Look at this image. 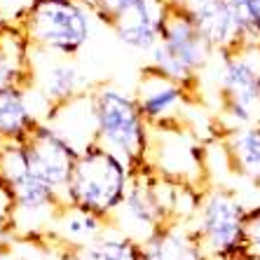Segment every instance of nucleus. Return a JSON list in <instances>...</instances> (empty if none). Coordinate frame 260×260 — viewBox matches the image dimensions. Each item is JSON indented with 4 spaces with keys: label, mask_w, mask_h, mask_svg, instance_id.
Wrapping results in <instances>:
<instances>
[{
    "label": "nucleus",
    "mask_w": 260,
    "mask_h": 260,
    "mask_svg": "<svg viewBox=\"0 0 260 260\" xmlns=\"http://www.w3.org/2000/svg\"><path fill=\"white\" fill-rule=\"evenodd\" d=\"M91 94L94 141L110 150L134 171L148 169L152 127L141 115L134 94L113 82H101Z\"/></svg>",
    "instance_id": "f257e3e1"
},
{
    "label": "nucleus",
    "mask_w": 260,
    "mask_h": 260,
    "mask_svg": "<svg viewBox=\"0 0 260 260\" xmlns=\"http://www.w3.org/2000/svg\"><path fill=\"white\" fill-rule=\"evenodd\" d=\"M134 174L132 167L94 141L80 150L71 181L61 192L63 204L110 220L127 200Z\"/></svg>",
    "instance_id": "f03ea898"
},
{
    "label": "nucleus",
    "mask_w": 260,
    "mask_h": 260,
    "mask_svg": "<svg viewBox=\"0 0 260 260\" xmlns=\"http://www.w3.org/2000/svg\"><path fill=\"white\" fill-rule=\"evenodd\" d=\"M91 12L82 0H36L19 28L38 54L73 59L91 38Z\"/></svg>",
    "instance_id": "7ed1b4c3"
},
{
    "label": "nucleus",
    "mask_w": 260,
    "mask_h": 260,
    "mask_svg": "<svg viewBox=\"0 0 260 260\" xmlns=\"http://www.w3.org/2000/svg\"><path fill=\"white\" fill-rule=\"evenodd\" d=\"M251 209L232 190L213 188L202 194V204L192 218L209 260H251L246 228Z\"/></svg>",
    "instance_id": "20e7f679"
},
{
    "label": "nucleus",
    "mask_w": 260,
    "mask_h": 260,
    "mask_svg": "<svg viewBox=\"0 0 260 260\" xmlns=\"http://www.w3.org/2000/svg\"><path fill=\"white\" fill-rule=\"evenodd\" d=\"M213 54L216 49L202 36L190 14L178 7H171L162 28V40L150 52V68L194 91L200 82V73L209 66Z\"/></svg>",
    "instance_id": "39448f33"
},
{
    "label": "nucleus",
    "mask_w": 260,
    "mask_h": 260,
    "mask_svg": "<svg viewBox=\"0 0 260 260\" xmlns=\"http://www.w3.org/2000/svg\"><path fill=\"white\" fill-rule=\"evenodd\" d=\"M178 183L167 181L150 169L136 171L122 209L110 218V225L136 242H145L152 232L174 220V200Z\"/></svg>",
    "instance_id": "423d86ee"
},
{
    "label": "nucleus",
    "mask_w": 260,
    "mask_h": 260,
    "mask_svg": "<svg viewBox=\"0 0 260 260\" xmlns=\"http://www.w3.org/2000/svg\"><path fill=\"white\" fill-rule=\"evenodd\" d=\"M220 56L218 103L223 132L260 124V59L258 52H230Z\"/></svg>",
    "instance_id": "0eeeda50"
},
{
    "label": "nucleus",
    "mask_w": 260,
    "mask_h": 260,
    "mask_svg": "<svg viewBox=\"0 0 260 260\" xmlns=\"http://www.w3.org/2000/svg\"><path fill=\"white\" fill-rule=\"evenodd\" d=\"M21 148L30 174L52 185L56 192H63L80 157L78 148L47 120L38 124L30 139L21 143Z\"/></svg>",
    "instance_id": "6e6552de"
},
{
    "label": "nucleus",
    "mask_w": 260,
    "mask_h": 260,
    "mask_svg": "<svg viewBox=\"0 0 260 260\" xmlns=\"http://www.w3.org/2000/svg\"><path fill=\"white\" fill-rule=\"evenodd\" d=\"M141 115L150 127H176L181 124L183 110L192 106V91L178 85L155 68H145L134 91Z\"/></svg>",
    "instance_id": "1a4fd4ad"
},
{
    "label": "nucleus",
    "mask_w": 260,
    "mask_h": 260,
    "mask_svg": "<svg viewBox=\"0 0 260 260\" xmlns=\"http://www.w3.org/2000/svg\"><path fill=\"white\" fill-rule=\"evenodd\" d=\"M169 12V0H134L124 12L110 21V28L127 47L152 52L162 40V28Z\"/></svg>",
    "instance_id": "9d476101"
},
{
    "label": "nucleus",
    "mask_w": 260,
    "mask_h": 260,
    "mask_svg": "<svg viewBox=\"0 0 260 260\" xmlns=\"http://www.w3.org/2000/svg\"><path fill=\"white\" fill-rule=\"evenodd\" d=\"M141 260H209L192 220H169L141 242Z\"/></svg>",
    "instance_id": "9b49d317"
},
{
    "label": "nucleus",
    "mask_w": 260,
    "mask_h": 260,
    "mask_svg": "<svg viewBox=\"0 0 260 260\" xmlns=\"http://www.w3.org/2000/svg\"><path fill=\"white\" fill-rule=\"evenodd\" d=\"M30 89L36 91V96L43 99L49 115L52 110L71 103L80 94H85V78L80 75V68L71 59L54 56V61H49V66L43 68V73L33 75Z\"/></svg>",
    "instance_id": "f8f14e48"
},
{
    "label": "nucleus",
    "mask_w": 260,
    "mask_h": 260,
    "mask_svg": "<svg viewBox=\"0 0 260 260\" xmlns=\"http://www.w3.org/2000/svg\"><path fill=\"white\" fill-rule=\"evenodd\" d=\"M30 87L0 89V145H21L40 124V117L30 106Z\"/></svg>",
    "instance_id": "ddd939ff"
},
{
    "label": "nucleus",
    "mask_w": 260,
    "mask_h": 260,
    "mask_svg": "<svg viewBox=\"0 0 260 260\" xmlns=\"http://www.w3.org/2000/svg\"><path fill=\"white\" fill-rule=\"evenodd\" d=\"M188 14L194 21V26L202 30V36L209 40V45L216 49V54L242 52V36H239L235 14H232L228 0L206 3L194 10H188Z\"/></svg>",
    "instance_id": "4468645a"
},
{
    "label": "nucleus",
    "mask_w": 260,
    "mask_h": 260,
    "mask_svg": "<svg viewBox=\"0 0 260 260\" xmlns=\"http://www.w3.org/2000/svg\"><path fill=\"white\" fill-rule=\"evenodd\" d=\"M30 45L19 26H7L0 33V89L33 85Z\"/></svg>",
    "instance_id": "2eb2a0df"
},
{
    "label": "nucleus",
    "mask_w": 260,
    "mask_h": 260,
    "mask_svg": "<svg viewBox=\"0 0 260 260\" xmlns=\"http://www.w3.org/2000/svg\"><path fill=\"white\" fill-rule=\"evenodd\" d=\"M108 228L110 220L96 216V213L82 211V209H75V206H63L61 213L56 216L54 228L47 235V239H52L59 246L85 248L94 239H99Z\"/></svg>",
    "instance_id": "dca6fc26"
},
{
    "label": "nucleus",
    "mask_w": 260,
    "mask_h": 260,
    "mask_svg": "<svg viewBox=\"0 0 260 260\" xmlns=\"http://www.w3.org/2000/svg\"><path fill=\"white\" fill-rule=\"evenodd\" d=\"M223 150L237 176L260 190V124L223 132Z\"/></svg>",
    "instance_id": "f3484780"
},
{
    "label": "nucleus",
    "mask_w": 260,
    "mask_h": 260,
    "mask_svg": "<svg viewBox=\"0 0 260 260\" xmlns=\"http://www.w3.org/2000/svg\"><path fill=\"white\" fill-rule=\"evenodd\" d=\"M82 251L91 260H141V244L113 225Z\"/></svg>",
    "instance_id": "a211bd4d"
},
{
    "label": "nucleus",
    "mask_w": 260,
    "mask_h": 260,
    "mask_svg": "<svg viewBox=\"0 0 260 260\" xmlns=\"http://www.w3.org/2000/svg\"><path fill=\"white\" fill-rule=\"evenodd\" d=\"M82 3H87V7L94 12V17H99L101 21H106L110 26V21L120 12H124L134 0H82Z\"/></svg>",
    "instance_id": "6ab92c4d"
},
{
    "label": "nucleus",
    "mask_w": 260,
    "mask_h": 260,
    "mask_svg": "<svg viewBox=\"0 0 260 260\" xmlns=\"http://www.w3.org/2000/svg\"><path fill=\"white\" fill-rule=\"evenodd\" d=\"M246 244H248V258L260 260V204L251 209L246 228Z\"/></svg>",
    "instance_id": "aec40b11"
},
{
    "label": "nucleus",
    "mask_w": 260,
    "mask_h": 260,
    "mask_svg": "<svg viewBox=\"0 0 260 260\" xmlns=\"http://www.w3.org/2000/svg\"><path fill=\"white\" fill-rule=\"evenodd\" d=\"M59 253H56V260H91L89 255L82 251V248H71V246H59Z\"/></svg>",
    "instance_id": "412c9836"
},
{
    "label": "nucleus",
    "mask_w": 260,
    "mask_h": 260,
    "mask_svg": "<svg viewBox=\"0 0 260 260\" xmlns=\"http://www.w3.org/2000/svg\"><path fill=\"white\" fill-rule=\"evenodd\" d=\"M10 213H12V202H10V194L0 183V225L3 223L10 225Z\"/></svg>",
    "instance_id": "4be33fe9"
},
{
    "label": "nucleus",
    "mask_w": 260,
    "mask_h": 260,
    "mask_svg": "<svg viewBox=\"0 0 260 260\" xmlns=\"http://www.w3.org/2000/svg\"><path fill=\"white\" fill-rule=\"evenodd\" d=\"M171 7H178V10H194V7L200 5H206V3H213V0H169Z\"/></svg>",
    "instance_id": "5701e85b"
},
{
    "label": "nucleus",
    "mask_w": 260,
    "mask_h": 260,
    "mask_svg": "<svg viewBox=\"0 0 260 260\" xmlns=\"http://www.w3.org/2000/svg\"><path fill=\"white\" fill-rule=\"evenodd\" d=\"M0 260H5V242H0Z\"/></svg>",
    "instance_id": "b1692460"
},
{
    "label": "nucleus",
    "mask_w": 260,
    "mask_h": 260,
    "mask_svg": "<svg viewBox=\"0 0 260 260\" xmlns=\"http://www.w3.org/2000/svg\"><path fill=\"white\" fill-rule=\"evenodd\" d=\"M258 59H260V52H258Z\"/></svg>",
    "instance_id": "393cba45"
}]
</instances>
